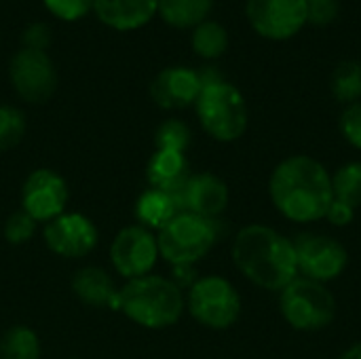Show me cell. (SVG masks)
Instances as JSON below:
<instances>
[{
  "instance_id": "6da1fadb",
  "label": "cell",
  "mask_w": 361,
  "mask_h": 359,
  "mask_svg": "<svg viewBox=\"0 0 361 359\" xmlns=\"http://www.w3.org/2000/svg\"><path fill=\"white\" fill-rule=\"evenodd\" d=\"M269 193L275 209L292 222H317L326 218L334 193L328 169L313 157L283 159L271 176Z\"/></svg>"
},
{
  "instance_id": "7a4b0ae2",
  "label": "cell",
  "mask_w": 361,
  "mask_h": 359,
  "mask_svg": "<svg viewBox=\"0 0 361 359\" xmlns=\"http://www.w3.org/2000/svg\"><path fill=\"white\" fill-rule=\"evenodd\" d=\"M233 262L254 286L271 292L283 290L298 275L294 243L264 224H250L237 233Z\"/></svg>"
},
{
  "instance_id": "3957f363",
  "label": "cell",
  "mask_w": 361,
  "mask_h": 359,
  "mask_svg": "<svg viewBox=\"0 0 361 359\" xmlns=\"http://www.w3.org/2000/svg\"><path fill=\"white\" fill-rule=\"evenodd\" d=\"M186 309L182 290L167 277L144 275L127 281L116 296L114 311L148 330H163L180 322Z\"/></svg>"
},
{
  "instance_id": "277c9868",
  "label": "cell",
  "mask_w": 361,
  "mask_h": 359,
  "mask_svg": "<svg viewBox=\"0 0 361 359\" xmlns=\"http://www.w3.org/2000/svg\"><path fill=\"white\" fill-rule=\"evenodd\" d=\"M195 108L201 127L218 142H237L247 129L250 114L245 97L226 80L203 85Z\"/></svg>"
},
{
  "instance_id": "5b68a950",
  "label": "cell",
  "mask_w": 361,
  "mask_h": 359,
  "mask_svg": "<svg viewBox=\"0 0 361 359\" xmlns=\"http://www.w3.org/2000/svg\"><path fill=\"white\" fill-rule=\"evenodd\" d=\"M216 241V220H207L188 212L178 214L157 235L159 256H163L173 267H192L212 252Z\"/></svg>"
},
{
  "instance_id": "8992f818",
  "label": "cell",
  "mask_w": 361,
  "mask_h": 359,
  "mask_svg": "<svg viewBox=\"0 0 361 359\" xmlns=\"http://www.w3.org/2000/svg\"><path fill=\"white\" fill-rule=\"evenodd\" d=\"M279 309L283 320L300 332H319L334 322L336 300L332 292L313 279L296 277L281 290Z\"/></svg>"
},
{
  "instance_id": "52a82bcc",
  "label": "cell",
  "mask_w": 361,
  "mask_h": 359,
  "mask_svg": "<svg viewBox=\"0 0 361 359\" xmlns=\"http://www.w3.org/2000/svg\"><path fill=\"white\" fill-rule=\"evenodd\" d=\"M186 307L201 326L226 330L235 326L241 315V296L228 279L209 275L188 288Z\"/></svg>"
},
{
  "instance_id": "ba28073f",
  "label": "cell",
  "mask_w": 361,
  "mask_h": 359,
  "mask_svg": "<svg viewBox=\"0 0 361 359\" xmlns=\"http://www.w3.org/2000/svg\"><path fill=\"white\" fill-rule=\"evenodd\" d=\"M8 78L15 93L27 104H44L57 89V70L47 51L21 47L11 57Z\"/></svg>"
},
{
  "instance_id": "9c48e42d",
  "label": "cell",
  "mask_w": 361,
  "mask_h": 359,
  "mask_svg": "<svg viewBox=\"0 0 361 359\" xmlns=\"http://www.w3.org/2000/svg\"><path fill=\"white\" fill-rule=\"evenodd\" d=\"M307 0H247L245 17L267 40H288L307 25Z\"/></svg>"
},
{
  "instance_id": "30bf717a",
  "label": "cell",
  "mask_w": 361,
  "mask_h": 359,
  "mask_svg": "<svg viewBox=\"0 0 361 359\" xmlns=\"http://www.w3.org/2000/svg\"><path fill=\"white\" fill-rule=\"evenodd\" d=\"M294 243L298 271L313 281L326 284L341 277L349 264L347 248L326 235H298Z\"/></svg>"
},
{
  "instance_id": "8fae6325",
  "label": "cell",
  "mask_w": 361,
  "mask_h": 359,
  "mask_svg": "<svg viewBox=\"0 0 361 359\" xmlns=\"http://www.w3.org/2000/svg\"><path fill=\"white\" fill-rule=\"evenodd\" d=\"M157 258H159L157 235H152V231L142 224L123 229L110 245L112 267L127 281L150 275L152 267L157 264Z\"/></svg>"
},
{
  "instance_id": "7c38bea8",
  "label": "cell",
  "mask_w": 361,
  "mask_h": 359,
  "mask_svg": "<svg viewBox=\"0 0 361 359\" xmlns=\"http://www.w3.org/2000/svg\"><path fill=\"white\" fill-rule=\"evenodd\" d=\"M68 184L53 169H34L21 186V209L36 222H49L63 214Z\"/></svg>"
},
{
  "instance_id": "4fadbf2b",
  "label": "cell",
  "mask_w": 361,
  "mask_h": 359,
  "mask_svg": "<svg viewBox=\"0 0 361 359\" xmlns=\"http://www.w3.org/2000/svg\"><path fill=\"white\" fill-rule=\"evenodd\" d=\"M47 248L61 258H82L97 245V226L82 214H61L44 224Z\"/></svg>"
},
{
  "instance_id": "5bb4252c",
  "label": "cell",
  "mask_w": 361,
  "mask_h": 359,
  "mask_svg": "<svg viewBox=\"0 0 361 359\" xmlns=\"http://www.w3.org/2000/svg\"><path fill=\"white\" fill-rule=\"evenodd\" d=\"M199 70L186 66H171L161 70L150 83V97L163 110H180L192 106L201 93Z\"/></svg>"
},
{
  "instance_id": "9a60e30c",
  "label": "cell",
  "mask_w": 361,
  "mask_h": 359,
  "mask_svg": "<svg viewBox=\"0 0 361 359\" xmlns=\"http://www.w3.org/2000/svg\"><path fill=\"white\" fill-rule=\"evenodd\" d=\"M178 201L182 214L188 212L207 220H216L228 207V186L209 171L190 174Z\"/></svg>"
},
{
  "instance_id": "2e32d148",
  "label": "cell",
  "mask_w": 361,
  "mask_h": 359,
  "mask_svg": "<svg viewBox=\"0 0 361 359\" xmlns=\"http://www.w3.org/2000/svg\"><path fill=\"white\" fill-rule=\"evenodd\" d=\"M159 0H95L97 19L116 32H133L144 28L157 15Z\"/></svg>"
},
{
  "instance_id": "e0dca14e",
  "label": "cell",
  "mask_w": 361,
  "mask_h": 359,
  "mask_svg": "<svg viewBox=\"0 0 361 359\" xmlns=\"http://www.w3.org/2000/svg\"><path fill=\"white\" fill-rule=\"evenodd\" d=\"M146 178L150 182V188L169 193L180 207V201H178L180 193L190 178V169H188V161L184 152L154 150V154L148 159V165H146Z\"/></svg>"
},
{
  "instance_id": "ac0fdd59",
  "label": "cell",
  "mask_w": 361,
  "mask_h": 359,
  "mask_svg": "<svg viewBox=\"0 0 361 359\" xmlns=\"http://www.w3.org/2000/svg\"><path fill=\"white\" fill-rule=\"evenodd\" d=\"M72 292L91 309H112L118 296L114 279L99 267H85L72 277Z\"/></svg>"
},
{
  "instance_id": "d6986e66",
  "label": "cell",
  "mask_w": 361,
  "mask_h": 359,
  "mask_svg": "<svg viewBox=\"0 0 361 359\" xmlns=\"http://www.w3.org/2000/svg\"><path fill=\"white\" fill-rule=\"evenodd\" d=\"M180 212L176 199L159 188H148L140 195L137 203H135V216L140 220L142 226L146 229H154L161 231L167 222H171Z\"/></svg>"
},
{
  "instance_id": "ffe728a7",
  "label": "cell",
  "mask_w": 361,
  "mask_h": 359,
  "mask_svg": "<svg viewBox=\"0 0 361 359\" xmlns=\"http://www.w3.org/2000/svg\"><path fill=\"white\" fill-rule=\"evenodd\" d=\"M214 6V0H159L157 15L178 30L197 28L203 23Z\"/></svg>"
},
{
  "instance_id": "44dd1931",
  "label": "cell",
  "mask_w": 361,
  "mask_h": 359,
  "mask_svg": "<svg viewBox=\"0 0 361 359\" xmlns=\"http://www.w3.org/2000/svg\"><path fill=\"white\" fill-rule=\"evenodd\" d=\"M190 44L195 55L201 59H218L228 49V32L222 23L205 19L197 28H192Z\"/></svg>"
},
{
  "instance_id": "7402d4cb",
  "label": "cell",
  "mask_w": 361,
  "mask_h": 359,
  "mask_svg": "<svg viewBox=\"0 0 361 359\" xmlns=\"http://www.w3.org/2000/svg\"><path fill=\"white\" fill-rule=\"evenodd\" d=\"M0 359H40L38 334L23 326H11L0 339Z\"/></svg>"
},
{
  "instance_id": "603a6c76",
  "label": "cell",
  "mask_w": 361,
  "mask_h": 359,
  "mask_svg": "<svg viewBox=\"0 0 361 359\" xmlns=\"http://www.w3.org/2000/svg\"><path fill=\"white\" fill-rule=\"evenodd\" d=\"M330 89L334 97L343 104H355L361 97V63L355 59L341 61L332 76H330Z\"/></svg>"
},
{
  "instance_id": "cb8c5ba5",
  "label": "cell",
  "mask_w": 361,
  "mask_h": 359,
  "mask_svg": "<svg viewBox=\"0 0 361 359\" xmlns=\"http://www.w3.org/2000/svg\"><path fill=\"white\" fill-rule=\"evenodd\" d=\"M334 199L357 209L361 205V163H347L332 176Z\"/></svg>"
},
{
  "instance_id": "d4e9b609",
  "label": "cell",
  "mask_w": 361,
  "mask_h": 359,
  "mask_svg": "<svg viewBox=\"0 0 361 359\" xmlns=\"http://www.w3.org/2000/svg\"><path fill=\"white\" fill-rule=\"evenodd\" d=\"M157 150H176L184 152L190 146V129L180 118H167L159 125L154 133Z\"/></svg>"
},
{
  "instance_id": "484cf974",
  "label": "cell",
  "mask_w": 361,
  "mask_h": 359,
  "mask_svg": "<svg viewBox=\"0 0 361 359\" xmlns=\"http://www.w3.org/2000/svg\"><path fill=\"white\" fill-rule=\"evenodd\" d=\"M25 135V116L15 106L0 104V152L15 148Z\"/></svg>"
},
{
  "instance_id": "4316f807",
  "label": "cell",
  "mask_w": 361,
  "mask_h": 359,
  "mask_svg": "<svg viewBox=\"0 0 361 359\" xmlns=\"http://www.w3.org/2000/svg\"><path fill=\"white\" fill-rule=\"evenodd\" d=\"M34 233H36V220L27 216L23 209L11 214L4 222V239L13 245L27 243L34 237Z\"/></svg>"
},
{
  "instance_id": "83f0119b",
  "label": "cell",
  "mask_w": 361,
  "mask_h": 359,
  "mask_svg": "<svg viewBox=\"0 0 361 359\" xmlns=\"http://www.w3.org/2000/svg\"><path fill=\"white\" fill-rule=\"evenodd\" d=\"M95 0H42L47 11L59 21H78L93 11Z\"/></svg>"
},
{
  "instance_id": "f1b7e54d",
  "label": "cell",
  "mask_w": 361,
  "mask_h": 359,
  "mask_svg": "<svg viewBox=\"0 0 361 359\" xmlns=\"http://www.w3.org/2000/svg\"><path fill=\"white\" fill-rule=\"evenodd\" d=\"M341 133L353 148L361 150V102L347 106L341 114Z\"/></svg>"
},
{
  "instance_id": "f546056e",
  "label": "cell",
  "mask_w": 361,
  "mask_h": 359,
  "mask_svg": "<svg viewBox=\"0 0 361 359\" xmlns=\"http://www.w3.org/2000/svg\"><path fill=\"white\" fill-rule=\"evenodd\" d=\"M51 40H53V32H51V25L44 21H34V23L25 25V30L21 34L23 49L47 51L51 47Z\"/></svg>"
},
{
  "instance_id": "4dcf8cb0",
  "label": "cell",
  "mask_w": 361,
  "mask_h": 359,
  "mask_svg": "<svg viewBox=\"0 0 361 359\" xmlns=\"http://www.w3.org/2000/svg\"><path fill=\"white\" fill-rule=\"evenodd\" d=\"M336 17H338V2L336 0L313 2L307 8V23H313V25H328Z\"/></svg>"
},
{
  "instance_id": "1f68e13d",
  "label": "cell",
  "mask_w": 361,
  "mask_h": 359,
  "mask_svg": "<svg viewBox=\"0 0 361 359\" xmlns=\"http://www.w3.org/2000/svg\"><path fill=\"white\" fill-rule=\"evenodd\" d=\"M326 218L334 226H349L353 222V218H355V209L334 199L332 205H330V209H328V214H326Z\"/></svg>"
},
{
  "instance_id": "d6a6232c",
  "label": "cell",
  "mask_w": 361,
  "mask_h": 359,
  "mask_svg": "<svg viewBox=\"0 0 361 359\" xmlns=\"http://www.w3.org/2000/svg\"><path fill=\"white\" fill-rule=\"evenodd\" d=\"M341 359H361V343H355L353 347H349Z\"/></svg>"
},
{
  "instance_id": "836d02e7",
  "label": "cell",
  "mask_w": 361,
  "mask_h": 359,
  "mask_svg": "<svg viewBox=\"0 0 361 359\" xmlns=\"http://www.w3.org/2000/svg\"><path fill=\"white\" fill-rule=\"evenodd\" d=\"M313 2H324V0H307V4H313Z\"/></svg>"
}]
</instances>
